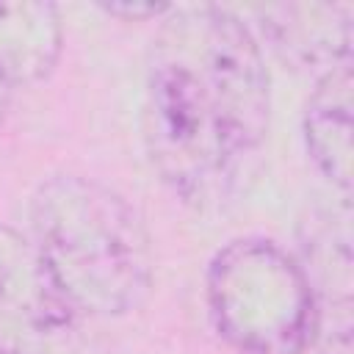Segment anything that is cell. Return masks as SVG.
Returning <instances> with one entry per match:
<instances>
[{"label":"cell","mask_w":354,"mask_h":354,"mask_svg":"<svg viewBox=\"0 0 354 354\" xmlns=\"http://www.w3.org/2000/svg\"><path fill=\"white\" fill-rule=\"evenodd\" d=\"M268 119L271 80L249 25L218 6L169 8L144 83V141L160 180L194 205L221 199Z\"/></svg>","instance_id":"cell-1"},{"label":"cell","mask_w":354,"mask_h":354,"mask_svg":"<svg viewBox=\"0 0 354 354\" xmlns=\"http://www.w3.org/2000/svg\"><path fill=\"white\" fill-rule=\"evenodd\" d=\"M30 238L77 315H124L152 288V243L136 207L77 174L44 180L30 199Z\"/></svg>","instance_id":"cell-2"},{"label":"cell","mask_w":354,"mask_h":354,"mask_svg":"<svg viewBox=\"0 0 354 354\" xmlns=\"http://www.w3.org/2000/svg\"><path fill=\"white\" fill-rule=\"evenodd\" d=\"M205 299L216 332L238 354H304L321 324L307 268L266 238L221 246L205 274Z\"/></svg>","instance_id":"cell-3"},{"label":"cell","mask_w":354,"mask_h":354,"mask_svg":"<svg viewBox=\"0 0 354 354\" xmlns=\"http://www.w3.org/2000/svg\"><path fill=\"white\" fill-rule=\"evenodd\" d=\"M77 318L33 238L0 227V348L58 354L75 335Z\"/></svg>","instance_id":"cell-4"},{"label":"cell","mask_w":354,"mask_h":354,"mask_svg":"<svg viewBox=\"0 0 354 354\" xmlns=\"http://www.w3.org/2000/svg\"><path fill=\"white\" fill-rule=\"evenodd\" d=\"M351 61L337 64L321 75L304 108L307 152L315 169L343 194L351 191Z\"/></svg>","instance_id":"cell-5"},{"label":"cell","mask_w":354,"mask_h":354,"mask_svg":"<svg viewBox=\"0 0 354 354\" xmlns=\"http://www.w3.org/2000/svg\"><path fill=\"white\" fill-rule=\"evenodd\" d=\"M274 47L299 66L351 61V8L348 6H279L263 22Z\"/></svg>","instance_id":"cell-6"},{"label":"cell","mask_w":354,"mask_h":354,"mask_svg":"<svg viewBox=\"0 0 354 354\" xmlns=\"http://www.w3.org/2000/svg\"><path fill=\"white\" fill-rule=\"evenodd\" d=\"M61 55L58 11L47 3H0V72L8 86L47 77Z\"/></svg>","instance_id":"cell-7"},{"label":"cell","mask_w":354,"mask_h":354,"mask_svg":"<svg viewBox=\"0 0 354 354\" xmlns=\"http://www.w3.org/2000/svg\"><path fill=\"white\" fill-rule=\"evenodd\" d=\"M169 8H171V6H155V3H149V6H105L108 14L124 17V19H152V17L158 19V17H163Z\"/></svg>","instance_id":"cell-8"},{"label":"cell","mask_w":354,"mask_h":354,"mask_svg":"<svg viewBox=\"0 0 354 354\" xmlns=\"http://www.w3.org/2000/svg\"><path fill=\"white\" fill-rule=\"evenodd\" d=\"M8 94H11V86H8V80H6V77H3V72H0V119H3V113H6Z\"/></svg>","instance_id":"cell-9"},{"label":"cell","mask_w":354,"mask_h":354,"mask_svg":"<svg viewBox=\"0 0 354 354\" xmlns=\"http://www.w3.org/2000/svg\"><path fill=\"white\" fill-rule=\"evenodd\" d=\"M0 354H11V351H3V348H0Z\"/></svg>","instance_id":"cell-10"}]
</instances>
